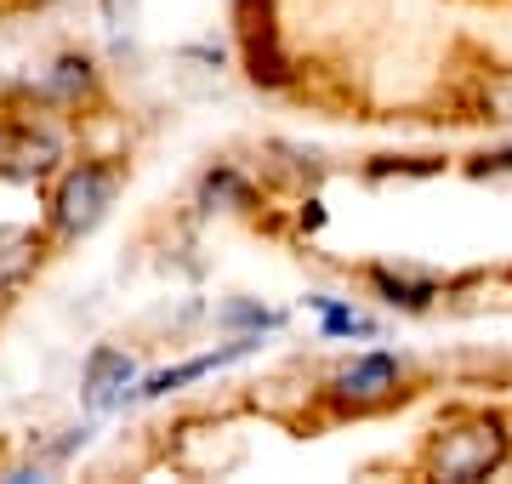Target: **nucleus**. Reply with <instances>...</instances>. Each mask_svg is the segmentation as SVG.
Returning <instances> with one entry per match:
<instances>
[{
    "mask_svg": "<svg viewBox=\"0 0 512 484\" xmlns=\"http://www.w3.org/2000/svg\"><path fill=\"white\" fill-rule=\"evenodd\" d=\"M512 456V433L501 410H467V416H450L427 433L421 445V473L444 484H473L490 479L495 467H507Z\"/></svg>",
    "mask_w": 512,
    "mask_h": 484,
    "instance_id": "f257e3e1",
    "label": "nucleus"
},
{
    "mask_svg": "<svg viewBox=\"0 0 512 484\" xmlns=\"http://www.w3.org/2000/svg\"><path fill=\"white\" fill-rule=\"evenodd\" d=\"M120 183H126V166H114V160H80V166H63L57 171V183H52V194H46V234H52L57 245L86 240V234L109 217Z\"/></svg>",
    "mask_w": 512,
    "mask_h": 484,
    "instance_id": "f03ea898",
    "label": "nucleus"
},
{
    "mask_svg": "<svg viewBox=\"0 0 512 484\" xmlns=\"http://www.w3.org/2000/svg\"><path fill=\"white\" fill-rule=\"evenodd\" d=\"M325 399H330L336 416H370V410H387L393 399H404V365L393 354L353 359V365H342V371L330 376Z\"/></svg>",
    "mask_w": 512,
    "mask_h": 484,
    "instance_id": "7ed1b4c3",
    "label": "nucleus"
},
{
    "mask_svg": "<svg viewBox=\"0 0 512 484\" xmlns=\"http://www.w3.org/2000/svg\"><path fill=\"white\" fill-rule=\"evenodd\" d=\"M52 171H63V137L35 120H12L6 143H0V177L12 183H46Z\"/></svg>",
    "mask_w": 512,
    "mask_h": 484,
    "instance_id": "20e7f679",
    "label": "nucleus"
},
{
    "mask_svg": "<svg viewBox=\"0 0 512 484\" xmlns=\"http://www.w3.org/2000/svg\"><path fill=\"white\" fill-rule=\"evenodd\" d=\"M239 52H245V75H251V86L279 92V86H291L296 80L291 57L279 52V35H274V23H268V12L239 18Z\"/></svg>",
    "mask_w": 512,
    "mask_h": 484,
    "instance_id": "39448f33",
    "label": "nucleus"
},
{
    "mask_svg": "<svg viewBox=\"0 0 512 484\" xmlns=\"http://www.w3.org/2000/svg\"><path fill=\"white\" fill-rule=\"evenodd\" d=\"M35 103H46V109H69V114L92 109V103H97V69H92V57H86V52H63L52 69L40 75Z\"/></svg>",
    "mask_w": 512,
    "mask_h": 484,
    "instance_id": "423d86ee",
    "label": "nucleus"
},
{
    "mask_svg": "<svg viewBox=\"0 0 512 484\" xmlns=\"http://www.w3.org/2000/svg\"><path fill=\"white\" fill-rule=\"evenodd\" d=\"M131 382H137V359L126 348H97L86 359V376H80V393L92 410H109V405H126L131 399Z\"/></svg>",
    "mask_w": 512,
    "mask_h": 484,
    "instance_id": "0eeeda50",
    "label": "nucleus"
},
{
    "mask_svg": "<svg viewBox=\"0 0 512 484\" xmlns=\"http://www.w3.org/2000/svg\"><path fill=\"white\" fill-rule=\"evenodd\" d=\"M370 285H376V297L387 308H404V314H416V308H433L444 297V285L433 274H416V268H393V262H370L365 268Z\"/></svg>",
    "mask_w": 512,
    "mask_h": 484,
    "instance_id": "6e6552de",
    "label": "nucleus"
},
{
    "mask_svg": "<svg viewBox=\"0 0 512 484\" xmlns=\"http://www.w3.org/2000/svg\"><path fill=\"white\" fill-rule=\"evenodd\" d=\"M256 342L262 336H234L228 348H211V354H200V359H188V365H177V371H160V376H148L143 382V399H165L171 388H183V382H200V376H211V371H222V365H234V359H245V354H256Z\"/></svg>",
    "mask_w": 512,
    "mask_h": 484,
    "instance_id": "1a4fd4ad",
    "label": "nucleus"
},
{
    "mask_svg": "<svg viewBox=\"0 0 512 484\" xmlns=\"http://www.w3.org/2000/svg\"><path fill=\"white\" fill-rule=\"evenodd\" d=\"M46 245H52L46 228H18V223L0 228V291H12V285H23L35 274L40 257H46Z\"/></svg>",
    "mask_w": 512,
    "mask_h": 484,
    "instance_id": "9d476101",
    "label": "nucleus"
},
{
    "mask_svg": "<svg viewBox=\"0 0 512 484\" xmlns=\"http://www.w3.org/2000/svg\"><path fill=\"white\" fill-rule=\"evenodd\" d=\"M467 120H484V126H512V63L507 69H484L473 86V103H467Z\"/></svg>",
    "mask_w": 512,
    "mask_h": 484,
    "instance_id": "9b49d317",
    "label": "nucleus"
},
{
    "mask_svg": "<svg viewBox=\"0 0 512 484\" xmlns=\"http://www.w3.org/2000/svg\"><path fill=\"white\" fill-rule=\"evenodd\" d=\"M200 205L205 211H251L256 205V188L239 177L234 166H217V171H205V183H200Z\"/></svg>",
    "mask_w": 512,
    "mask_h": 484,
    "instance_id": "f8f14e48",
    "label": "nucleus"
},
{
    "mask_svg": "<svg viewBox=\"0 0 512 484\" xmlns=\"http://www.w3.org/2000/svg\"><path fill=\"white\" fill-rule=\"evenodd\" d=\"M450 166L444 154H382V160H370L365 166V177H439V171Z\"/></svg>",
    "mask_w": 512,
    "mask_h": 484,
    "instance_id": "ddd939ff",
    "label": "nucleus"
},
{
    "mask_svg": "<svg viewBox=\"0 0 512 484\" xmlns=\"http://www.w3.org/2000/svg\"><path fill=\"white\" fill-rule=\"evenodd\" d=\"M313 308H319V331H325V336H376V325H370L359 308H348V302L313 297Z\"/></svg>",
    "mask_w": 512,
    "mask_h": 484,
    "instance_id": "4468645a",
    "label": "nucleus"
},
{
    "mask_svg": "<svg viewBox=\"0 0 512 484\" xmlns=\"http://www.w3.org/2000/svg\"><path fill=\"white\" fill-rule=\"evenodd\" d=\"M467 177H478V183H501V177H512V143H501V149H484L467 160Z\"/></svg>",
    "mask_w": 512,
    "mask_h": 484,
    "instance_id": "2eb2a0df",
    "label": "nucleus"
},
{
    "mask_svg": "<svg viewBox=\"0 0 512 484\" xmlns=\"http://www.w3.org/2000/svg\"><path fill=\"white\" fill-rule=\"evenodd\" d=\"M228 325H251L256 336L262 331H279V325H285V314H274V308H256V302H234V308H228Z\"/></svg>",
    "mask_w": 512,
    "mask_h": 484,
    "instance_id": "dca6fc26",
    "label": "nucleus"
},
{
    "mask_svg": "<svg viewBox=\"0 0 512 484\" xmlns=\"http://www.w3.org/2000/svg\"><path fill=\"white\" fill-rule=\"evenodd\" d=\"M103 18H109V29H131V18H137V0H103Z\"/></svg>",
    "mask_w": 512,
    "mask_h": 484,
    "instance_id": "f3484780",
    "label": "nucleus"
},
{
    "mask_svg": "<svg viewBox=\"0 0 512 484\" xmlns=\"http://www.w3.org/2000/svg\"><path fill=\"white\" fill-rule=\"evenodd\" d=\"M228 6H234L239 18H251V12H268V6H274V0H228Z\"/></svg>",
    "mask_w": 512,
    "mask_h": 484,
    "instance_id": "a211bd4d",
    "label": "nucleus"
},
{
    "mask_svg": "<svg viewBox=\"0 0 512 484\" xmlns=\"http://www.w3.org/2000/svg\"><path fill=\"white\" fill-rule=\"evenodd\" d=\"M6 131H12V126H6V114H0V143H6Z\"/></svg>",
    "mask_w": 512,
    "mask_h": 484,
    "instance_id": "6ab92c4d",
    "label": "nucleus"
},
{
    "mask_svg": "<svg viewBox=\"0 0 512 484\" xmlns=\"http://www.w3.org/2000/svg\"><path fill=\"white\" fill-rule=\"evenodd\" d=\"M23 6H52V0H23Z\"/></svg>",
    "mask_w": 512,
    "mask_h": 484,
    "instance_id": "aec40b11",
    "label": "nucleus"
}]
</instances>
